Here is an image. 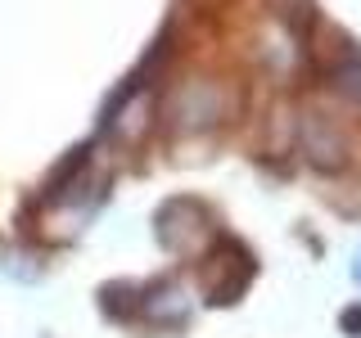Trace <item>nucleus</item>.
Returning a JSON list of instances; mask_svg holds the SVG:
<instances>
[{"instance_id":"obj_2","label":"nucleus","mask_w":361,"mask_h":338,"mask_svg":"<svg viewBox=\"0 0 361 338\" xmlns=\"http://www.w3.org/2000/svg\"><path fill=\"white\" fill-rule=\"evenodd\" d=\"M302 149H307V158L316 167H338V163H343V140H338L316 113L302 118Z\"/></svg>"},{"instance_id":"obj_5","label":"nucleus","mask_w":361,"mask_h":338,"mask_svg":"<svg viewBox=\"0 0 361 338\" xmlns=\"http://www.w3.org/2000/svg\"><path fill=\"white\" fill-rule=\"evenodd\" d=\"M357 280H361V257H357Z\"/></svg>"},{"instance_id":"obj_1","label":"nucleus","mask_w":361,"mask_h":338,"mask_svg":"<svg viewBox=\"0 0 361 338\" xmlns=\"http://www.w3.org/2000/svg\"><path fill=\"white\" fill-rule=\"evenodd\" d=\"M253 284V257L248 248H240L235 239H217V248L203 262V293H208L212 307L226 302H240V293Z\"/></svg>"},{"instance_id":"obj_3","label":"nucleus","mask_w":361,"mask_h":338,"mask_svg":"<svg viewBox=\"0 0 361 338\" xmlns=\"http://www.w3.org/2000/svg\"><path fill=\"white\" fill-rule=\"evenodd\" d=\"M334 90H343L353 104H361V54L343 50V68H334Z\"/></svg>"},{"instance_id":"obj_4","label":"nucleus","mask_w":361,"mask_h":338,"mask_svg":"<svg viewBox=\"0 0 361 338\" xmlns=\"http://www.w3.org/2000/svg\"><path fill=\"white\" fill-rule=\"evenodd\" d=\"M343 325H348V330H361V311H348V315H343Z\"/></svg>"}]
</instances>
